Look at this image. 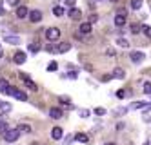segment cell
Listing matches in <instances>:
<instances>
[{"label":"cell","instance_id":"cell-8","mask_svg":"<svg viewBox=\"0 0 151 145\" xmlns=\"http://www.w3.org/2000/svg\"><path fill=\"white\" fill-rule=\"evenodd\" d=\"M62 136H64V131H62L60 127H53V129H51V138H53V140H60Z\"/></svg>","mask_w":151,"mask_h":145},{"label":"cell","instance_id":"cell-29","mask_svg":"<svg viewBox=\"0 0 151 145\" xmlns=\"http://www.w3.org/2000/svg\"><path fill=\"white\" fill-rule=\"evenodd\" d=\"M78 114H80L82 118H88V116H89L91 113H89V111H86V109H80V111H78Z\"/></svg>","mask_w":151,"mask_h":145},{"label":"cell","instance_id":"cell-36","mask_svg":"<svg viewBox=\"0 0 151 145\" xmlns=\"http://www.w3.org/2000/svg\"><path fill=\"white\" fill-rule=\"evenodd\" d=\"M142 120H144V121H146V124H149V121H151V116H149V114H146V113H144V116H142Z\"/></svg>","mask_w":151,"mask_h":145},{"label":"cell","instance_id":"cell-20","mask_svg":"<svg viewBox=\"0 0 151 145\" xmlns=\"http://www.w3.org/2000/svg\"><path fill=\"white\" fill-rule=\"evenodd\" d=\"M75 140H78V141H82V143H88V140H89V138H88V136H86V134H84V132H78V134H77V136H75Z\"/></svg>","mask_w":151,"mask_h":145},{"label":"cell","instance_id":"cell-10","mask_svg":"<svg viewBox=\"0 0 151 145\" xmlns=\"http://www.w3.org/2000/svg\"><path fill=\"white\" fill-rule=\"evenodd\" d=\"M126 24V15H115V26H118V27H122Z\"/></svg>","mask_w":151,"mask_h":145},{"label":"cell","instance_id":"cell-35","mask_svg":"<svg viewBox=\"0 0 151 145\" xmlns=\"http://www.w3.org/2000/svg\"><path fill=\"white\" fill-rule=\"evenodd\" d=\"M60 102H62L64 105H69V98H68V96H60Z\"/></svg>","mask_w":151,"mask_h":145},{"label":"cell","instance_id":"cell-25","mask_svg":"<svg viewBox=\"0 0 151 145\" xmlns=\"http://www.w3.org/2000/svg\"><path fill=\"white\" fill-rule=\"evenodd\" d=\"M129 31H131L133 35H137V33H140V31H142V27H140L138 24H133V26H131V29H129Z\"/></svg>","mask_w":151,"mask_h":145},{"label":"cell","instance_id":"cell-19","mask_svg":"<svg viewBox=\"0 0 151 145\" xmlns=\"http://www.w3.org/2000/svg\"><path fill=\"white\" fill-rule=\"evenodd\" d=\"M53 15H55V16H62V15H64V7L55 6V7H53Z\"/></svg>","mask_w":151,"mask_h":145},{"label":"cell","instance_id":"cell-44","mask_svg":"<svg viewBox=\"0 0 151 145\" xmlns=\"http://www.w3.org/2000/svg\"><path fill=\"white\" fill-rule=\"evenodd\" d=\"M144 145H151V143H149V141H146V143H144Z\"/></svg>","mask_w":151,"mask_h":145},{"label":"cell","instance_id":"cell-15","mask_svg":"<svg viewBox=\"0 0 151 145\" xmlns=\"http://www.w3.org/2000/svg\"><path fill=\"white\" fill-rule=\"evenodd\" d=\"M111 78H118V80H124V78H126L124 69H115V71H113V74H111Z\"/></svg>","mask_w":151,"mask_h":145},{"label":"cell","instance_id":"cell-3","mask_svg":"<svg viewBox=\"0 0 151 145\" xmlns=\"http://www.w3.org/2000/svg\"><path fill=\"white\" fill-rule=\"evenodd\" d=\"M27 13H29V11H27V7H26V6H18L15 15H17V18L22 20V18H26V16H27Z\"/></svg>","mask_w":151,"mask_h":145},{"label":"cell","instance_id":"cell-33","mask_svg":"<svg viewBox=\"0 0 151 145\" xmlns=\"http://www.w3.org/2000/svg\"><path fill=\"white\" fill-rule=\"evenodd\" d=\"M7 4L11 6V7H18V4H20V0H7Z\"/></svg>","mask_w":151,"mask_h":145},{"label":"cell","instance_id":"cell-42","mask_svg":"<svg viewBox=\"0 0 151 145\" xmlns=\"http://www.w3.org/2000/svg\"><path fill=\"white\" fill-rule=\"evenodd\" d=\"M106 145H116V143H113V141H107V143H106Z\"/></svg>","mask_w":151,"mask_h":145},{"label":"cell","instance_id":"cell-38","mask_svg":"<svg viewBox=\"0 0 151 145\" xmlns=\"http://www.w3.org/2000/svg\"><path fill=\"white\" fill-rule=\"evenodd\" d=\"M115 113H116V114H124V113H126V109H116Z\"/></svg>","mask_w":151,"mask_h":145},{"label":"cell","instance_id":"cell-28","mask_svg":"<svg viewBox=\"0 0 151 145\" xmlns=\"http://www.w3.org/2000/svg\"><path fill=\"white\" fill-rule=\"evenodd\" d=\"M95 114H96V116H104V114H106V109H104V107H96V109H95Z\"/></svg>","mask_w":151,"mask_h":145},{"label":"cell","instance_id":"cell-13","mask_svg":"<svg viewBox=\"0 0 151 145\" xmlns=\"http://www.w3.org/2000/svg\"><path fill=\"white\" fill-rule=\"evenodd\" d=\"M7 89H9V84L6 78H0V93L2 94H7Z\"/></svg>","mask_w":151,"mask_h":145},{"label":"cell","instance_id":"cell-9","mask_svg":"<svg viewBox=\"0 0 151 145\" xmlns=\"http://www.w3.org/2000/svg\"><path fill=\"white\" fill-rule=\"evenodd\" d=\"M49 116H51L53 120H58V118H62V111H60L58 107H51V109H49Z\"/></svg>","mask_w":151,"mask_h":145},{"label":"cell","instance_id":"cell-40","mask_svg":"<svg viewBox=\"0 0 151 145\" xmlns=\"http://www.w3.org/2000/svg\"><path fill=\"white\" fill-rule=\"evenodd\" d=\"M124 94H126L124 91H118V93H116V96H118V98H124Z\"/></svg>","mask_w":151,"mask_h":145},{"label":"cell","instance_id":"cell-43","mask_svg":"<svg viewBox=\"0 0 151 145\" xmlns=\"http://www.w3.org/2000/svg\"><path fill=\"white\" fill-rule=\"evenodd\" d=\"M2 54H4V53H2V49H0V58H2Z\"/></svg>","mask_w":151,"mask_h":145},{"label":"cell","instance_id":"cell-23","mask_svg":"<svg viewBox=\"0 0 151 145\" xmlns=\"http://www.w3.org/2000/svg\"><path fill=\"white\" fill-rule=\"evenodd\" d=\"M147 107V104L146 102H137V104H133L131 105V109H146Z\"/></svg>","mask_w":151,"mask_h":145},{"label":"cell","instance_id":"cell-12","mask_svg":"<svg viewBox=\"0 0 151 145\" xmlns=\"http://www.w3.org/2000/svg\"><path fill=\"white\" fill-rule=\"evenodd\" d=\"M80 33L82 35H89L91 33V22H84V24L80 26Z\"/></svg>","mask_w":151,"mask_h":145},{"label":"cell","instance_id":"cell-5","mask_svg":"<svg viewBox=\"0 0 151 145\" xmlns=\"http://www.w3.org/2000/svg\"><path fill=\"white\" fill-rule=\"evenodd\" d=\"M129 58H131V62H133V64H140V62H142L146 56H144V53L135 51V53H131V56H129Z\"/></svg>","mask_w":151,"mask_h":145},{"label":"cell","instance_id":"cell-2","mask_svg":"<svg viewBox=\"0 0 151 145\" xmlns=\"http://www.w3.org/2000/svg\"><path fill=\"white\" fill-rule=\"evenodd\" d=\"M46 36H47V40H51V42L58 40V38H60V29H57V27H49V29L46 31Z\"/></svg>","mask_w":151,"mask_h":145},{"label":"cell","instance_id":"cell-30","mask_svg":"<svg viewBox=\"0 0 151 145\" xmlns=\"http://www.w3.org/2000/svg\"><path fill=\"white\" fill-rule=\"evenodd\" d=\"M144 93H146V94H151V84H149V82L144 84Z\"/></svg>","mask_w":151,"mask_h":145},{"label":"cell","instance_id":"cell-16","mask_svg":"<svg viewBox=\"0 0 151 145\" xmlns=\"http://www.w3.org/2000/svg\"><path fill=\"white\" fill-rule=\"evenodd\" d=\"M4 42L11 44V46H18V44H20V38H18V36H4Z\"/></svg>","mask_w":151,"mask_h":145},{"label":"cell","instance_id":"cell-26","mask_svg":"<svg viewBox=\"0 0 151 145\" xmlns=\"http://www.w3.org/2000/svg\"><path fill=\"white\" fill-rule=\"evenodd\" d=\"M26 85L31 89V91H37V89H38V87H37V84H35V82H31V80H26Z\"/></svg>","mask_w":151,"mask_h":145},{"label":"cell","instance_id":"cell-18","mask_svg":"<svg viewBox=\"0 0 151 145\" xmlns=\"http://www.w3.org/2000/svg\"><path fill=\"white\" fill-rule=\"evenodd\" d=\"M17 129H18V132H20V134H22V132H24V134H27V132H31V127H29V125H26V124H20V125H18Z\"/></svg>","mask_w":151,"mask_h":145},{"label":"cell","instance_id":"cell-24","mask_svg":"<svg viewBox=\"0 0 151 145\" xmlns=\"http://www.w3.org/2000/svg\"><path fill=\"white\" fill-rule=\"evenodd\" d=\"M142 33L147 38H151V26H142Z\"/></svg>","mask_w":151,"mask_h":145},{"label":"cell","instance_id":"cell-17","mask_svg":"<svg viewBox=\"0 0 151 145\" xmlns=\"http://www.w3.org/2000/svg\"><path fill=\"white\" fill-rule=\"evenodd\" d=\"M11 111V104L9 102H0V113H9Z\"/></svg>","mask_w":151,"mask_h":145},{"label":"cell","instance_id":"cell-32","mask_svg":"<svg viewBox=\"0 0 151 145\" xmlns=\"http://www.w3.org/2000/svg\"><path fill=\"white\" fill-rule=\"evenodd\" d=\"M57 67H58V65H57V62H51V64L47 65V71H57Z\"/></svg>","mask_w":151,"mask_h":145},{"label":"cell","instance_id":"cell-31","mask_svg":"<svg viewBox=\"0 0 151 145\" xmlns=\"http://www.w3.org/2000/svg\"><path fill=\"white\" fill-rule=\"evenodd\" d=\"M64 4H66L68 7H75V4H77V0H64Z\"/></svg>","mask_w":151,"mask_h":145},{"label":"cell","instance_id":"cell-37","mask_svg":"<svg viewBox=\"0 0 151 145\" xmlns=\"http://www.w3.org/2000/svg\"><path fill=\"white\" fill-rule=\"evenodd\" d=\"M68 76H69V78H73V80H77V76H78V74L75 73V71H69V74H68Z\"/></svg>","mask_w":151,"mask_h":145},{"label":"cell","instance_id":"cell-4","mask_svg":"<svg viewBox=\"0 0 151 145\" xmlns=\"http://www.w3.org/2000/svg\"><path fill=\"white\" fill-rule=\"evenodd\" d=\"M29 20L35 22V24H37V22H40V20H42V11H38V9L31 11V13H29Z\"/></svg>","mask_w":151,"mask_h":145},{"label":"cell","instance_id":"cell-45","mask_svg":"<svg viewBox=\"0 0 151 145\" xmlns=\"http://www.w3.org/2000/svg\"><path fill=\"white\" fill-rule=\"evenodd\" d=\"M109 2H118V0H109Z\"/></svg>","mask_w":151,"mask_h":145},{"label":"cell","instance_id":"cell-14","mask_svg":"<svg viewBox=\"0 0 151 145\" xmlns=\"http://www.w3.org/2000/svg\"><path fill=\"white\" fill-rule=\"evenodd\" d=\"M13 96H15L17 100H20V102H27V96H26V93H22V91H18V89H15V93H13Z\"/></svg>","mask_w":151,"mask_h":145},{"label":"cell","instance_id":"cell-11","mask_svg":"<svg viewBox=\"0 0 151 145\" xmlns=\"http://www.w3.org/2000/svg\"><path fill=\"white\" fill-rule=\"evenodd\" d=\"M69 49H71V44L69 42H62L60 46L57 47V53H68Z\"/></svg>","mask_w":151,"mask_h":145},{"label":"cell","instance_id":"cell-27","mask_svg":"<svg viewBox=\"0 0 151 145\" xmlns=\"http://www.w3.org/2000/svg\"><path fill=\"white\" fill-rule=\"evenodd\" d=\"M7 129H9V127H7V124L2 120V121H0V134H4V132H6Z\"/></svg>","mask_w":151,"mask_h":145},{"label":"cell","instance_id":"cell-22","mask_svg":"<svg viewBox=\"0 0 151 145\" xmlns=\"http://www.w3.org/2000/svg\"><path fill=\"white\" fill-rule=\"evenodd\" d=\"M142 7V0H131V9H140Z\"/></svg>","mask_w":151,"mask_h":145},{"label":"cell","instance_id":"cell-41","mask_svg":"<svg viewBox=\"0 0 151 145\" xmlns=\"http://www.w3.org/2000/svg\"><path fill=\"white\" fill-rule=\"evenodd\" d=\"M0 15H4V4L0 2Z\"/></svg>","mask_w":151,"mask_h":145},{"label":"cell","instance_id":"cell-1","mask_svg":"<svg viewBox=\"0 0 151 145\" xmlns=\"http://www.w3.org/2000/svg\"><path fill=\"white\" fill-rule=\"evenodd\" d=\"M2 136H4V140H6L7 143H15V141L18 140V136H20V132H18V129L15 127V129H7Z\"/></svg>","mask_w":151,"mask_h":145},{"label":"cell","instance_id":"cell-39","mask_svg":"<svg viewBox=\"0 0 151 145\" xmlns=\"http://www.w3.org/2000/svg\"><path fill=\"white\" fill-rule=\"evenodd\" d=\"M20 76H22V80H29V76L26 73H20Z\"/></svg>","mask_w":151,"mask_h":145},{"label":"cell","instance_id":"cell-7","mask_svg":"<svg viewBox=\"0 0 151 145\" xmlns=\"http://www.w3.org/2000/svg\"><path fill=\"white\" fill-rule=\"evenodd\" d=\"M13 60H15V64H18V65H22V64L26 62V53H22V51H18V53H15V56H13Z\"/></svg>","mask_w":151,"mask_h":145},{"label":"cell","instance_id":"cell-21","mask_svg":"<svg viewBox=\"0 0 151 145\" xmlns=\"http://www.w3.org/2000/svg\"><path fill=\"white\" fill-rule=\"evenodd\" d=\"M116 46H120V47H129V42L126 38H116Z\"/></svg>","mask_w":151,"mask_h":145},{"label":"cell","instance_id":"cell-34","mask_svg":"<svg viewBox=\"0 0 151 145\" xmlns=\"http://www.w3.org/2000/svg\"><path fill=\"white\" fill-rule=\"evenodd\" d=\"M29 49H31V53H37V51L40 49V46H38V42H35V44H33V46H31Z\"/></svg>","mask_w":151,"mask_h":145},{"label":"cell","instance_id":"cell-6","mask_svg":"<svg viewBox=\"0 0 151 145\" xmlns=\"http://www.w3.org/2000/svg\"><path fill=\"white\" fill-rule=\"evenodd\" d=\"M69 16H71V20H80L82 18V11L77 9V7H71L69 9Z\"/></svg>","mask_w":151,"mask_h":145}]
</instances>
